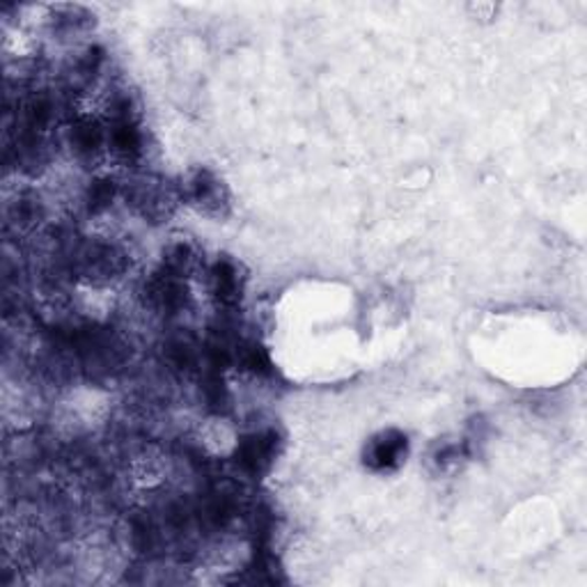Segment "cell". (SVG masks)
Here are the masks:
<instances>
[{"instance_id": "2", "label": "cell", "mask_w": 587, "mask_h": 587, "mask_svg": "<svg viewBox=\"0 0 587 587\" xmlns=\"http://www.w3.org/2000/svg\"><path fill=\"white\" fill-rule=\"evenodd\" d=\"M181 200L179 189H170L168 181L156 177H141L131 181L126 191V202L136 209L143 219L162 223L173 217L177 202Z\"/></svg>"}, {"instance_id": "3", "label": "cell", "mask_w": 587, "mask_h": 587, "mask_svg": "<svg viewBox=\"0 0 587 587\" xmlns=\"http://www.w3.org/2000/svg\"><path fill=\"white\" fill-rule=\"evenodd\" d=\"M74 269L90 283H109L124 272V253L106 242H88L74 253Z\"/></svg>"}, {"instance_id": "9", "label": "cell", "mask_w": 587, "mask_h": 587, "mask_svg": "<svg viewBox=\"0 0 587 587\" xmlns=\"http://www.w3.org/2000/svg\"><path fill=\"white\" fill-rule=\"evenodd\" d=\"M464 457H466V447L462 443H439L432 450L430 462L439 473H452L459 468Z\"/></svg>"}, {"instance_id": "1", "label": "cell", "mask_w": 587, "mask_h": 587, "mask_svg": "<svg viewBox=\"0 0 587 587\" xmlns=\"http://www.w3.org/2000/svg\"><path fill=\"white\" fill-rule=\"evenodd\" d=\"M181 202L191 204L204 217L211 219H223L230 211V191L225 181L209 168H198L189 173V177L184 179L179 186Z\"/></svg>"}, {"instance_id": "5", "label": "cell", "mask_w": 587, "mask_h": 587, "mask_svg": "<svg viewBox=\"0 0 587 587\" xmlns=\"http://www.w3.org/2000/svg\"><path fill=\"white\" fill-rule=\"evenodd\" d=\"M409 457V439L407 434L397 430H386L379 432L377 436H372L365 445L363 462L369 470L377 473H388L402 466Z\"/></svg>"}, {"instance_id": "7", "label": "cell", "mask_w": 587, "mask_h": 587, "mask_svg": "<svg viewBox=\"0 0 587 587\" xmlns=\"http://www.w3.org/2000/svg\"><path fill=\"white\" fill-rule=\"evenodd\" d=\"M48 19H51L53 33L71 37V35L88 31L95 16L81 5H58V8L51 10Z\"/></svg>"}, {"instance_id": "10", "label": "cell", "mask_w": 587, "mask_h": 587, "mask_svg": "<svg viewBox=\"0 0 587 587\" xmlns=\"http://www.w3.org/2000/svg\"><path fill=\"white\" fill-rule=\"evenodd\" d=\"M115 200V181L109 177H99L90 184L88 196H86V204L92 213H99L103 209H109Z\"/></svg>"}, {"instance_id": "8", "label": "cell", "mask_w": 587, "mask_h": 587, "mask_svg": "<svg viewBox=\"0 0 587 587\" xmlns=\"http://www.w3.org/2000/svg\"><path fill=\"white\" fill-rule=\"evenodd\" d=\"M200 266V253L196 251V246L191 242H175L168 246L166 257H164V269L170 272L173 276L179 278H189L196 269Z\"/></svg>"}, {"instance_id": "4", "label": "cell", "mask_w": 587, "mask_h": 587, "mask_svg": "<svg viewBox=\"0 0 587 587\" xmlns=\"http://www.w3.org/2000/svg\"><path fill=\"white\" fill-rule=\"evenodd\" d=\"M280 452V436L276 430H259L236 443V464L246 475L262 477L272 470Z\"/></svg>"}, {"instance_id": "6", "label": "cell", "mask_w": 587, "mask_h": 587, "mask_svg": "<svg viewBox=\"0 0 587 587\" xmlns=\"http://www.w3.org/2000/svg\"><path fill=\"white\" fill-rule=\"evenodd\" d=\"M207 280H209L211 297L217 299L219 306L234 308L239 306V301H242L244 289H246V276L242 272V266H239L234 259L219 257L209 266Z\"/></svg>"}]
</instances>
